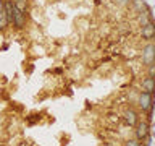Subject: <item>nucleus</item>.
<instances>
[{
	"label": "nucleus",
	"instance_id": "1",
	"mask_svg": "<svg viewBox=\"0 0 155 146\" xmlns=\"http://www.w3.org/2000/svg\"><path fill=\"white\" fill-rule=\"evenodd\" d=\"M153 96L152 94H149V92H145V91H140L139 92V96H137V107L142 112H152L153 110Z\"/></svg>",
	"mask_w": 155,
	"mask_h": 146
},
{
	"label": "nucleus",
	"instance_id": "2",
	"mask_svg": "<svg viewBox=\"0 0 155 146\" xmlns=\"http://www.w3.org/2000/svg\"><path fill=\"white\" fill-rule=\"evenodd\" d=\"M140 60L145 67L155 63V42H147L142 47V52H140Z\"/></svg>",
	"mask_w": 155,
	"mask_h": 146
},
{
	"label": "nucleus",
	"instance_id": "3",
	"mask_svg": "<svg viewBox=\"0 0 155 146\" xmlns=\"http://www.w3.org/2000/svg\"><path fill=\"white\" fill-rule=\"evenodd\" d=\"M150 136V123L147 120H139L137 125L134 127V138L139 141H145Z\"/></svg>",
	"mask_w": 155,
	"mask_h": 146
},
{
	"label": "nucleus",
	"instance_id": "4",
	"mask_svg": "<svg viewBox=\"0 0 155 146\" xmlns=\"http://www.w3.org/2000/svg\"><path fill=\"white\" fill-rule=\"evenodd\" d=\"M28 23V13H23L15 7L13 8V18H12V26L15 29H24Z\"/></svg>",
	"mask_w": 155,
	"mask_h": 146
},
{
	"label": "nucleus",
	"instance_id": "5",
	"mask_svg": "<svg viewBox=\"0 0 155 146\" xmlns=\"http://www.w3.org/2000/svg\"><path fill=\"white\" fill-rule=\"evenodd\" d=\"M140 37L147 42H152L155 39V19L144 24V26H140Z\"/></svg>",
	"mask_w": 155,
	"mask_h": 146
},
{
	"label": "nucleus",
	"instance_id": "6",
	"mask_svg": "<svg viewBox=\"0 0 155 146\" xmlns=\"http://www.w3.org/2000/svg\"><path fill=\"white\" fill-rule=\"evenodd\" d=\"M139 114H137V110H134L133 107H129V109H126L123 112V122L128 127H136L137 125V122H139Z\"/></svg>",
	"mask_w": 155,
	"mask_h": 146
},
{
	"label": "nucleus",
	"instance_id": "7",
	"mask_svg": "<svg viewBox=\"0 0 155 146\" xmlns=\"http://www.w3.org/2000/svg\"><path fill=\"white\" fill-rule=\"evenodd\" d=\"M140 89L153 96V94H155V78L147 75L142 81H140Z\"/></svg>",
	"mask_w": 155,
	"mask_h": 146
},
{
	"label": "nucleus",
	"instance_id": "8",
	"mask_svg": "<svg viewBox=\"0 0 155 146\" xmlns=\"http://www.w3.org/2000/svg\"><path fill=\"white\" fill-rule=\"evenodd\" d=\"M137 23H139V26H144V24H147V23H150L152 21V13H150V10L147 8V10H144V12H140V13H137Z\"/></svg>",
	"mask_w": 155,
	"mask_h": 146
},
{
	"label": "nucleus",
	"instance_id": "9",
	"mask_svg": "<svg viewBox=\"0 0 155 146\" xmlns=\"http://www.w3.org/2000/svg\"><path fill=\"white\" fill-rule=\"evenodd\" d=\"M131 7H133V10L136 13H140V12H144V10L149 8L145 0H131Z\"/></svg>",
	"mask_w": 155,
	"mask_h": 146
},
{
	"label": "nucleus",
	"instance_id": "10",
	"mask_svg": "<svg viewBox=\"0 0 155 146\" xmlns=\"http://www.w3.org/2000/svg\"><path fill=\"white\" fill-rule=\"evenodd\" d=\"M15 7H16L19 12H23V13H28V10H29V0H15Z\"/></svg>",
	"mask_w": 155,
	"mask_h": 146
},
{
	"label": "nucleus",
	"instance_id": "11",
	"mask_svg": "<svg viewBox=\"0 0 155 146\" xmlns=\"http://www.w3.org/2000/svg\"><path fill=\"white\" fill-rule=\"evenodd\" d=\"M8 26H10V21H8L7 15H5V10H3V12H0V33L5 31Z\"/></svg>",
	"mask_w": 155,
	"mask_h": 146
},
{
	"label": "nucleus",
	"instance_id": "12",
	"mask_svg": "<svg viewBox=\"0 0 155 146\" xmlns=\"http://www.w3.org/2000/svg\"><path fill=\"white\" fill-rule=\"evenodd\" d=\"M124 146H140V141L137 138H131L124 143Z\"/></svg>",
	"mask_w": 155,
	"mask_h": 146
},
{
	"label": "nucleus",
	"instance_id": "13",
	"mask_svg": "<svg viewBox=\"0 0 155 146\" xmlns=\"http://www.w3.org/2000/svg\"><path fill=\"white\" fill-rule=\"evenodd\" d=\"M147 75L155 78V63H152V65H149V67H147Z\"/></svg>",
	"mask_w": 155,
	"mask_h": 146
},
{
	"label": "nucleus",
	"instance_id": "14",
	"mask_svg": "<svg viewBox=\"0 0 155 146\" xmlns=\"http://www.w3.org/2000/svg\"><path fill=\"white\" fill-rule=\"evenodd\" d=\"M116 5H121V7H124V5H129L131 0H113Z\"/></svg>",
	"mask_w": 155,
	"mask_h": 146
},
{
	"label": "nucleus",
	"instance_id": "15",
	"mask_svg": "<svg viewBox=\"0 0 155 146\" xmlns=\"http://www.w3.org/2000/svg\"><path fill=\"white\" fill-rule=\"evenodd\" d=\"M5 2H7V0H0V12L5 10Z\"/></svg>",
	"mask_w": 155,
	"mask_h": 146
},
{
	"label": "nucleus",
	"instance_id": "16",
	"mask_svg": "<svg viewBox=\"0 0 155 146\" xmlns=\"http://www.w3.org/2000/svg\"><path fill=\"white\" fill-rule=\"evenodd\" d=\"M0 146H3V143H2V141H0Z\"/></svg>",
	"mask_w": 155,
	"mask_h": 146
},
{
	"label": "nucleus",
	"instance_id": "17",
	"mask_svg": "<svg viewBox=\"0 0 155 146\" xmlns=\"http://www.w3.org/2000/svg\"><path fill=\"white\" fill-rule=\"evenodd\" d=\"M13 2H15V0H13Z\"/></svg>",
	"mask_w": 155,
	"mask_h": 146
}]
</instances>
